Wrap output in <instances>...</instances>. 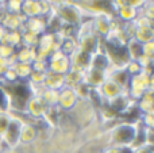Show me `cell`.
<instances>
[{
    "instance_id": "obj_1",
    "label": "cell",
    "mask_w": 154,
    "mask_h": 153,
    "mask_svg": "<svg viewBox=\"0 0 154 153\" xmlns=\"http://www.w3.org/2000/svg\"><path fill=\"white\" fill-rule=\"evenodd\" d=\"M139 123H130V122H120L115 125L109 130V145L118 146V148H130L133 141L135 140L138 133Z\"/></svg>"
},
{
    "instance_id": "obj_2",
    "label": "cell",
    "mask_w": 154,
    "mask_h": 153,
    "mask_svg": "<svg viewBox=\"0 0 154 153\" xmlns=\"http://www.w3.org/2000/svg\"><path fill=\"white\" fill-rule=\"evenodd\" d=\"M54 15L61 20L62 24H68L72 27H79L82 23V10L73 2H64L57 4V11Z\"/></svg>"
},
{
    "instance_id": "obj_3",
    "label": "cell",
    "mask_w": 154,
    "mask_h": 153,
    "mask_svg": "<svg viewBox=\"0 0 154 153\" xmlns=\"http://www.w3.org/2000/svg\"><path fill=\"white\" fill-rule=\"evenodd\" d=\"M149 89H153V80L152 75L146 72H142L137 76H133L127 88V95L131 100L138 102Z\"/></svg>"
},
{
    "instance_id": "obj_4",
    "label": "cell",
    "mask_w": 154,
    "mask_h": 153,
    "mask_svg": "<svg viewBox=\"0 0 154 153\" xmlns=\"http://www.w3.org/2000/svg\"><path fill=\"white\" fill-rule=\"evenodd\" d=\"M60 50V38L54 33H45L39 37L37 45V60H46Z\"/></svg>"
},
{
    "instance_id": "obj_5",
    "label": "cell",
    "mask_w": 154,
    "mask_h": 153,
    "mask_svg": "<svg viewBox=\"0 0 154 153\" xmlns=\"http://www.w3.org/2000/svg\"><path fill=\"white\" fill-rule=\"evenodd\" d=\"M11 113V111H10ZM12 114V113H11ZM23 121L19 119L12 114V121L10 122L7 130L2 134V145L7 146V148H18L19 146V137H20V129Z\"/></svg>"
},
{
    "instance_id": "obj_6",
    "label": "cell",
    "mask_w": 154,
    "mask_h": 153,
    "mask_svg": "<svg viewBox=\"0 0 154 153\" xmlns=\"http://www.w3.org/2000/svg\"><path fill=\"white\" fill-rule=\"evenodd\" d=\"M72 65H70L69 56L64 54L61 50H57L48 58V69L49 72L57 73V75L65 76L70 70Z\"/></svg>"
},
{
    "instance_id": "obj_7",
    "label": "cell",
    "mask_w": 154,
    "mask_h": 153,
    "mask_svg": "<svg viewBox=\"0 0 154 153\" xmlns=\"http://www.w3.org/2000/svg\"><path fill=\"white\" fill-rule=\"evenodd\" d=\"M112 20H114L112 15H108V14H97V15L92 16V26L96 35L106 39L111 31Z\"/></svg>"
},
{
    "instance_id": "obj_8",
    "label": "cell",
    "mask_w": 154,
    "mask_h": 153,
    "mask_svg": "<svg viewBox=\"0 0 154 153\" xmlns=\"http://www.w3.org/2000/svg\"><path fill=\"white\" fill-rule=\"evenodd\" d=\"M79 103V98H77L76 92L70 87H64L60 89L58 92V108L64 111H72Z\"/></svg>"
},
{
    "instance_id": "obj_9",
    "label": "cell",
    "mask_w": 154,
    "mask_h": 153,
    "mask_svg": "<svg viewBox=\"0 0 154 153\" xmlns=\"http://www.w3.org/2000/svg\"><path fill=\"white\" fill-rule=\"evenodd\" d=\"M48 105L43 102V99L37 95H31L26 106V113L29 114L31 118H43L45 113L48 111Z\"/></svg>"
},
{
    "instance_id": "obj_10",
    "label": "cell",
    "mask_w": 154,
    "mask_h": 153,
    "mask_svg": "<svg viewBox=\"0 0 154 153\" xmlns=\"http://www.w3.org/2000/svg\"><path fill=\"white\" fill-rule=\"evenodd\" d=\"M39 137V130L31 122H23L19 137V146L20 145H31Z\"/></svg>"
},
{
    "instance_id": "obj_11",
    "label": "cell",
    "mask_w": 154,
    "mask_h": 153,
    "mask_svg": "<svg viewBox=\"0 0 154 153\" xmlns=\"http://www.w3.org/2000/svg\"><path fill=\"white\" fill-rule=\"evenodd\" d=\"M107 79L112 80L114 83H116L120 88L127 91L128 84H130V80H131V76L128 75L125 68H109L108 72H107Z\"/></svg>"
},
{
    "instance_id": "obj_12",
    "label": "cell",
    "mask_w": 154,
    "mask_h": 153,
    "mask_svg": "<svg viewBox=\"0 0 154 153\" xmlns=\"http://www.w3.org/2000/svg\"><path fill=\"white\" fill-rule=\"evenodd\" d=\"M97 91H99V94L101 95V98L104 99V102H109V100L115 99L116 96H119V95L126 92L125 89L120 88L116 83H114V81L109 80V79H107V80L104 81L103 86H101L100 88H97Z\"/></svg>"
},
{
    "instance_id": "obj_13",
    "label": "cell",
    "mask_w": 154,
    "mask_h": 153,
    "mask_svg": "<svg viewBox=\"0 0 154 153\" xmlns=\"http://www.w3.org/2000/svg\"><path fill=\"white\" fill-rule=\"evenodd\" d=\"M22 15L26 19L32 18H43L42 2H34V0H26L22 3Z\"/></svg>"
},
{
    "instance_id": "obj_14",
    "label": "cell",
    "mask_w": 154,
    "mask_h": 153,
    "mask_svg": "<svg viewBox=\"0 0 154 153\" xmlns=\"http://www.w3.org/2000/svg\"><path fill=\"white\" fill-rule=\"evenodd\" d=\"M22 30L31 33V34L37 35V37H41L42 34L46 33L48 26H46V20L43 18H32V19H26Z\"/></svg>"
},
{
    "instance_id": "obj_15",
    "label": "cell",
    "mask_w": 154,
    "mask_h": 153,
    "mask_svg": "<svg viewBox=\"0 0 154 153\" xmlns=\"http://www.w3.org/2000/svg\"><path fill=\"white\" fill-rule=\"evenodd\" d=\"M70 58V65L75 69H80V70H88L91 65V54L85 53V52L77 49L72 56H69Z\"/></svg>"
},
{
    "instance_id": "obj_16",
    "label": "cell",
    "mask_w": 154,
    "mask_h": 153,
    "mask_svg": "<svg viewBox=\"0 0 154 153\" xmlns=\"http://www.w3.org/2000/svg\"><path fill=\"white\" fill-rule=\"evenodd\" d=\"M106 80H107V73L106 72L93 69V68H89L88 70H85L84 81L91 87V88H100Z\"/></svg>"
},
{
    "instance_id": "obj_17",
    "label": "cell",
    "mask_w": 154,
    "mask_h": 153,
    "mask_svg": "<svg viewBox=\"0 0 154 153\" xmlns=\"http://www.w3.org/2000/svg\"><path fill=\"white\" fill-rule=\"evenodd\" d=\"M43 87L49 89H56V91H60L65 87V76L62 75H57V73L49 72L46 73L45 81H43Z\"/></svg>"
},
{
    "instance_id": "obj_18",
    "label": "cell",
    "mask_w": 154,
    "mask_h": 153,
    "mask_svg": "<svg viewBox=\"0 0 154 153\" xmlns=\"http://www.w3.org/2000/svg\"><path fill=\"white\" fill-rule=\"evenodd\" d=\"M89 68H93V69H97V70H101V72L107 73L108 72V69L111 68V65H109L108 57H107L101 50H99L97 53H95V54L91 56Z\"/></svg>"
},
{
    "instance_id": "obj_19",
    "label": "cell",
    "mask_w": 154,
    "mask_h": 153,
    "mask_svg": "<svg viewBox=\"0 0 154 153\" xmlns=\"http://www.w3.org/2000/svg\"><path fill=\"white\" fill-rule=\"evenodd\" d=\"M16 62H23V64H32L37 60V49L20 46L18 50H15Z\"/></svg>"
},
{
    "instance_id": "obj_20",
    "label": "cell",
    "mask_w": 154,
    "mask_h": 153,
    "mask_svg": "<svg viewBox=\"0 0 154 153\" xmlns=\"http://www.w3.org/2000/svg\"><path fill=\"white\" fill-rule=\"evenodd\" d=\"M85 79V72L80 69H75V68H70V70L65 75V87H70V88H75L77 84L82 83Z\"/></svg>"
},
{
    "instance_id": "obj_21",
    "label": "cell",
    "mask_w": 154,
    "mask_h": 153,
    "mask_svg": "<svg viewBox=\"0 0 154 153\" xmlns=\"http://www.w3.org/2000/svg\"><path fill=\"white\" fill-rule=\"evenodd\" d=\"M77 49L79 48H77V39H76L75 35H72V37L60 38V50H61L64 54H66V56H72Z\"/></svg>"
},
{
    "instance_id": "obj_22",
    "label": "cell",
    "mask_w": 154,
    "mask_h": 153,
    "mask_svg": "<svg viewBox=\"0 0 154 153\" xmlns=\"http://www.w3.org/2000/svg\"><path fill=\"white\" fill-rule=\"evenodd\" d=\"M126 50H127V54L130 57V61H137L142 56V43H139L138 41L131 38L126 43Z\"/></svg>"
},
{
    "instance_id": "obj_23",
    "label": "cell",
    "mask_w": 154,
    "mask_h": 153,
    "mask_svg": "<svg viewBox=\"0 0 154 153\" xmlns=\"http://www.w3.org/2000/svg\"><path fill=\"white\" fill-rule=\"evenodd\" d=\"M134 39L138 41L139 43H146V42H153L154 38V30L153 27H147V29H137L134 33Z\"/></svg>"
},
{
    "instance_id": "obj_24",
    "label": "cell",
    "mask_w": 154,
    "mask_h": 153,
    "mask_svg": "<svg viewBox=\"0 0 154 153\" xmlns=\"http://www.w3.org/2000/svg\"><path fill=\"white\" fill-rule=\"evenodd\" d=\"M14 70H15L16 76H18L19 80H24V79H29L32 73V68L31 64H23V62H15L14 65H11Z\"/></svg>"
},
{
    "instance_id": "obj_25",
    "label": "cell",
    "mask_w": 154,
    "mask_h": 153,
    "mask_svg": "<svg viewBox=\"0 0 154 153\" xmlns=\"http://www.w3.org/2000/svg\"><path fill=\"white\" fill-rule=\"evenodd\" d=\"M58 92L56 89H49V88H43L41 98L43 99V102L48 105V107H56L58 105Z\"/></svg>"
},
{
    "instance_id": "obj_26",
    "label": "cell",
    "mask_w": 154,
    "mask_h": 153,
    "mask_svg": "<svg viewBox=\"0 0 154 153\" xmlns=\"http://www.w3.org/2000/svg\"><path fill=\"white\" fill-rule=\"evenodd\" d=\"M153 89H149L141 99L138 100L139 108L142 110L143 114H153V96H152Z\"/></svg>"
},
{
    "instance_id": "obj_27",
    "label": "cell",
    "mask_w": 154,
    "mask_h": 153,
    "mask_svg": "<svg viewBox=\"0 0 154 153\" xmlns=\"http://www.w3.org/2000/svg\"><path fill=\"white\" fill-rule=\"evenodd\" d=\"M75 92L77 95V98H79V100H88L91 96V94H92V89L89 86H88L85 81H82V83L77 84V86L75 87Z\"/></svg>"
},
{
    "instance_id": "obj_28",
    "label": "cell",
    "mask_w": 154,
    "mask_h": 153,
    "mask_svg": "<svg viewBox=\"0 0 154 153\" xmlns=\"http://www.w3.org/2000/svg\"><path fill=\"white\" fill-rule=\"evenodd\" d=\"M20 34H22V46L37 49L39 37H37V35L31 34V33H29V31H23V30H20Z\"/></svg>"
},
{
    "instance_id": "obj_29",
    "label": "cell",
    "mask_w": 154,
    "mask_h": 153,
    "mask_svg": "<svg viewBox=\"0 0 154 153\" xmlns=\"http://www.w3.org/2000/svg\"><path fill=\"white\" fill-rule=\"evenodd\" d=\"M11 121H12V114H11L10 111L0 110V136L7 130Z\"/></svg>"
},
{
    "instance_id": "obj_30",
    "label": "cell",
    "mask_w": 154,
    "mask_h": 153,
    "mask_svg": "<svg viewBox=\"0 0 154 153\" xmlns=\"http://www.w3.org/2000/svg\"><path fill=\"white\" fill-rule=\"evenodd\" d=\"M125 69L127 70V73L133 77V76H137L139 75V73L143 72V69H142V67L139 65L138 61H128L127 65L125 67Z\"/></svg>"
},
{
    "instance_id": "obj_31",
    "label": "cell",
    "mask_w": 154,
    "mask_h": 153,
    "mask_svg": "<svg viewBox=\"0 0 154 153\" xmlns=\"http://www.w3.org/2000/svg\"><path fill=\"white\" fill-rule=\"evenodd\" d=\"M22 3L20 0H15V2H8L5 8H7V12L10 14H22Z\"/></svg>"
},
{
    "instance_id": "obj_32",
    "label": "cell",
    "mask_w": 154,
    "mask_h": 153,
    "mask_svg": "<svg viewBox=\"0 0 154 153\" xmlns=\"http://www.w3.org/2000/svg\"><path fill=\"white\" fill-rule=\"evenodd\" d=\"M34 72H48V61L46 60H35L31 64Z\"/></svg>"
},
{
    "instance_id": "obj_33",
    "label": "cell",
    "mask_w": 154,
    "mask_h": 153,
    "mask_svg": "<svg viewBox=\"0 0 154 153\" xmlns=\"http://www.w3.org/2000/svg\"><path fill=\"white\" fill-rule=\"evenodd\" d=\"M142 56H146L149 58H153L154 56V42L142 43Z\"/></svg>"
},
{
    "instance_id": "obj_34",
    "label": "cell",
    "mask_w": 154,
    "mask_h": 153,
    "mask_svg": "<svg viewBox=\"0 0 154 153\" xmlns=\"http://www.w3.org/2000/svg\"><path fill=\"white\" fill-rule=\"evenodd\" d=\"M15 53V49L11 48L8 45H4V43H0V57L3 58H10L12 54Z\"/></svg>"
},
{
    "instance_id": "obj_35",
    "label": "cell",
    "mask_w": 154,
    "mask_h": 153,
    "mask_svg": "<svg viewBox=\"0 0 154 153\" xmlns=\"http://www.w3.org/2000/svg\"><path fill=\"white\" fill-rule=\"evenodd\" d=\"M0 110L8 111V98L2 86H0Z\"/></svg>"
},
{
    "instance_id": "obj_36",
    "label": "cell",
    "mask_w": 154,
    "mask_h": 153,
    "mask_svg": "<svg viewBox=\"0 0 154 153\" xmlns=\"http://www.w3.org/2000/svg\"><path fill=\"white\" fill-rule=\"evenodd\" d=\"M10 68V62H8V58H3L0 57V77H3V75L5 73V70Z\"/></svg>"
},
{
    "instance_id": "obj_37",
    "label": "cell",
    "mask_w": 154,
    "mask_h": 153,
    "mask_svg": "<svg viewBox=\"0 0 154 153\" xmlns=\"http://www.w3.org/2000/svg\"><path fill=\"white\" fill-rule=\"evenodd\" d=\"M153 114H143V126L153 129Z\"/></svg>"
},
{
    "instance_id": "obj_38",
    "label": "cell",
    "mask_w": 154,
    "mask_h": 153,
    "mask_svg": "<svg viewBox=\"0 0 154 153\" xmlns=\"http://www.w3.org/2000/svg\"><path fill=\"white\" fill-rule=\"evenodd\" d=\"M100 153H122V149L118 148V146H114V145H108L107 148H104Z\"/></svg>"
},
{
    "instance_id": "obj_39",
    "label": "cell",
    "mask_w": 154,
    "mask_h": 153,
    "mask_svg": "<svg viewBox=\"0 0 154 153\" xmlns=\"http://www.w3.org/2000/svg\"><path fill=\"white\" fill-rule=\"evenodd\" d=\"M0 153H20V151H19V146L18 148H7L4 145H0Z\"/></svg>"
},
{
    "instance_id": "obj_40",
    "label": "cell",
    "mask_w": 154,
    "mask_h": 153,
    "mask_svg": "<svg viewBox=\"0 0 154 153\" xmlns=\"http://www.w3.org/2000/svg\"><path fill=\"white\" fill-rule=\"evenodd\" d=\"M133 153H153V148H152V146L143 145V146H141V148L133 151Z\"/></svg>"
},
{
    "instance_id": "obj_41",
    "label": "cell",
    "mask_w": 154,
    "mask_h": 153,
    "mask_svg": "<svg viewBox=\"0 0 154 153\" xmlns=\"http://www.w3.org/2000/svg\"><path fill=\"white\" fill-rule=\"evenodd\" d=\"M0 145H2V136H0Z\"/></svg>"
}]
</instances>
